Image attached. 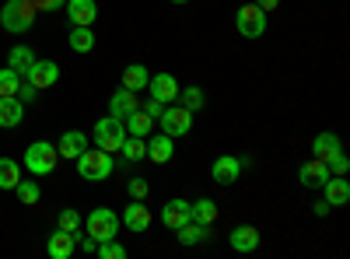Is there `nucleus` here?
I'll list each match as a JSON object with an SVG mask.
<instances>
[{
    "mask_svg": "<svg viewBox=\"0 0 350 259\" xmlns=\"http://www.w3.org/2000/svg\"><path fill=\"white\" fill-rule=\"evenodd\" d=\"M36 18H39V11H36L32 0H8V4L0 8V25H4L11 36L28 32V28L36 25Z\"/></svg>",
    "mask_w": 350,
    "mask_h": 259,
    "instance_id": "1",
    "label": "nucleus"
},
{
    "mask_svg": "<svg viewBox=\"0 0 350 259\" xmlns=\"http://www.w3.org/2000/svg\"><path fill=\"white\" fill-rule=\"evenodd\" d=\"M74 161H77L81 179H88V182H102V179H109V176H112V168H116L112 154L102 151V148H95V151H88V148H84Z\"/></svg>",
    "mask_w": 350,
    "mask_h": 259,
    "instance_id": "2",
    "label": "nucleus"
},
{
    "mask_svg": "<svg viewBox=\"0 0 350 259\" xmlns=\"http://www.w3.org/2000/svg\"><path fill=\"white\" fill-rule=\"evenodd\" d=\"M56 161H60V154H56V144H49V140L28 144V151H25V168L32 172V176H53V172H56Z\"/></svg>",
    "mask_w": 350,
    "mask_h": 259,
    "instance_id": "3",
    "label": "nucleus"
},
{
    "mask_svg": "<svg viewBox=\"0 0 350 259\" xmlns=\"http://www.w3.org/2000/svg\"><path fill=\"white\" fill-rule=\"evenodd\" d=\"M84 228H88V235H92L95 242H109L120 235V217H116L109 207H95L92 214L84 217Z\"/></svg>",
    "mask_w": 350,
    "mask_h": 259,
    "instance_id": "4",
    "label": "nucleus"
},
{
    "mask_svg": "<svg viewBox=\"0 0 350 259\" xmlns=\"http://www.w3.org/2000/svg\"><path fill=\"white\" fill-rule=\"evenodd\" d=\"M92 137H95V144L102 151H120L123 148V140H126V126H123V120H116V116H105V120H98L95 123V130H92Z\"/></svg>",
    "mask_w": 350,
    "mask_h": 259,
    "instance_id": "5",
    "label": "nucleus"
},
{
    "mask_svg": "<svg viewBox=\"0 0 350 259\" xmlns=\"http://www.w3.org/2000/svg\"><path fill=\"white\" fill-rule=\"evenodd\" d=\"M235 28H239L242 39H259L267 32V11H259L256 4H242L235 11Z\"/></svg>",
    "mask_w": 350,
    "mask_h": 259,
    "instance_id": "6",
    "label": "nucleus"
},
{
    "mask_svg": "<svg viewBox=\"0 0 350 259\" xmlns=\"http://www.w3.org/2000/svg\"><path fill=\"white\" fill-rule=\"evenodd\" d=\"M158 123H161V133H168L172 140H175V137H186V133L193 130V112L183 109V105H165L161 116H158Z\"/></svg>",
    "mask_w": 350,
    "mask_h": 259,
    "instance_id": "7",
    "label": "nucleus"
},
{
    "mask_svg": "<svg viewBox=\"0 0 350 259\" xmlns=\"http://www.w3.org/2000/svg\"><path fill=\"white\" fill-rule=\"evenodd\" d=\"M245 165H249V158L242 161V158H235V154H221V158H214V165H211V176H214V182L231 186V182L242 179V168H245Z\"/></svg>",
    "mask_w": 350,
    "mask_h": 259,
    "instance_id": "8",
    "label": "nucleus"
},
{
    "mask_svg": "<svg viewBox=\"0 0 350 259\" xmlns=\"http://www.w3.org/2000/svg\"><path fill=\"white\" fill-rule=\"evenodd\" d=\"M259 242H262V235H259V228H252V224H239V228H231V235H228V245L235 252H242V256L256 252Z\"/></svg>",
    "mask_w": 350,
    "mask_h": 259,
    "instance_id": "9",
    "label": "nucleus"
},
{
    "mask_svg": "<svg viewBox=\"0 0 350 259\" xmlns=\"http://www.w3.org/2000/svg\"><path fill=\"white\" fill-rule=\"evenodd\" d=\"M25 77L32 81L39 92H46V88H53V84L60 81V64H53V60H36L32 67H28Z\"/></svg>",
    "mask_w": 350,
    "mask_h": 259,
    "instance_id": "10",
    "label": "nucleus"
},
{
    "mask_svg": "<svg viewBox=\"0 0 350 259\" xmlns=\"http://www.w3.org/2000/svg\"><path fill=\"white\" fill-rule=\"evenodd\" d=\"M326 179H329V168H326L323 158H308V161H301V168H298V182H301L305 189H319Z\"/></svg>",
    "mask_w": 350,
    "mask_h": 259,
    "instance_id": "11",
    "label": "nucleus"
},
{
    "mask_svg": "<svg viewBox=\"0 0 350 259\" xmlns=\"http://www.w3.org/2000/svg\"><path fill=\"white\" fill-rule=\"evenodd\" d=\"M148 92H151V98H158L161 105H168V102L179 98V81H175L172 74H151Z\"/></svg>",
    "mask_w": 350,
    "mask_h": 259,
    "instance_id": "12",
    "label": "nucleus"
},
{
    "mask_svg": "<svg viewBox=\"0 0 350 259\" xmlns=\"http://www.w3.org/2000/svg\"><path fill=\"white\" fill-rule=\"evenodd\" d=\"M137 109H140L137 92H130V88L112 92V98H109V116H116V120H126V116H133Z\"/></svg>",
    "mask_w": 350,
    "mask_h": 259,
    "instance_id": "13",
    "label": "nucleus"
},
{
    "mask_svg": "<svg viewBox=\"0 0 350 259\" xmlns=\"http://www.w3.org/2000/svg\"><path fill=\"white\" fill-rule=\"evenodd\" d=\"M189 221V200H183V196H172L168 204L161 207V224L168 228V232H175L179 224H186Z\"/></svg>",
    "mask_w": 350,
    "mask_h": 259,
    "instance_id": "14",
    "label": "nucleus"
},
{
    "mask_svg": "<svg viewBox=\"0 0 350 259\" xmlns=\"http://www.w3.org/2000/svg\"><path fill=\"white\" fill-rule=\"evenodd\" d=\"M120 224H126L130 232H148L151 228V210L144 207V200H130V207L123 210V217H120Z\"/></svg>",
    "mask_w": 350,
    "mask_h": 259,
    "instance_id": "15",
    "label": "nucleus"
},
{
    "mask_svg": "<svg viewBox=\"0 0 350 259\" xmlns=\"http://www.w3.org/2000/svg\"><path fill=\"white\" fill-rule=\"evenodd\" d=\"M46 252L53 256V259H70L74 252H77V235H70V232H56L46 238Z\"/></svg>",
    "mask_w": 350,
    "mask_h": 259,
    "instance_id": "16",
    "label": "nucleus"
},
{
    "mask_svg": "<svg viewBox=\"0 0 350 259\" xmlns=\"http://www.w3.org/2000/svg\"><path fill=\"white\" fill-rule=\"evenodd\" d=\"M319 189H323V200H326L329 207H347V200H350V182H347L343 176H329Z\"/></svg>",
    "mask_w": 350,
    "mask_h": 259,
    "instance_id": "17",
    "label": "nucleus"
},
{
    "mask_svg": "<svg viewBox=\"0 0 350 259\" xmlns=\"http://www.w3.org/2000/svg\"><path fill=\"white\" fill-rule=\"evenodd\" d=\"M67 18H70V25H95V18H98V4L95 0H67Z\"/></svg>",
    "mask_w": 350,
    "mask_h": 259,
    "instance_id": "18",
    "label": "nucleus"
},
{
    "mask_svg": "<svg viewBox=\"0 0 350 259\" xmlns=\"http://www.w3.org/2000/svg\"><path fill=\"white\" fill-rule=\"evenodd\" d=\"M148 158H151L154 165H168V161L175 158V144H172L168 133H158V137L148 140Z\"/></svg>",
    "mask_w": 350,
    "mask_h": 259,
    "instance_id": "19",
    "label": "nucleus"
},
{
    "mask_svg": "<svg viewBox=\"0 0 350 259\" xmlns=\"http://www.w3.org/2000/svg\"><path fill=\"white\" fill-rule=\"evenodd\" d=\"M336 151H343V140H340V133H333V130H323L315 140H312V154L315 158H333Z\"/></svg>",
    "mask_w": 350,
    "mask_h": 259,
    "instance_id": "20",
    "label": "nucleus"
},
{
    "mask_svg": "<svg viewBox=\"0 0 350 259\" xmlns=\"http://www.w3.org/2000/svg\"><path fill=\"white\" fill-rule=\"evenodd\" d=\"M88 148V137L81 133V130H67L64 137H60V144H56V154H60V158H77L81 151Z\"/></svg>",
    "mask_w": 350,
    "mask_h": 259,
    "instance_id": "21",
    "label": "nucleus"
},
{
    "mask_svg": "<svg viewBox=\"0 0 350 259\" xmlns=\"http://www.w3.org/2000/svg\"><path fill=\"white\" fill-rule=\"evenodd\" d=\"M25 120V102L21 98H0V126L11 130Z\"/></svg>",
    "mask_w": 350,
    "mask_h": 259,
    "instance_id": "22",
    "label": "nucleus"
},
{
    "mask_svg": "<svg viewBox=\"0 0 350 259\" xmlns=\"http://www.w3.org/2000/svg\"><path fill=\"white\" fill-rule=\"evenodd\" d=\"M189 221H200V224H214L217 221V204H214V200L211 196H200V200H193V204H189Z\"/></svg>",
    "mask_w": 350,
    "mask_h": 259,
    "instance_id": "23",
    "label": "nucleus"
},
{
    "mask_svg": "<svg viewBox=\"0 0 350 259\" xmlns=\"http://www.w3.org/2000/svg\"><path fill=\"white\" fill-rule=\"evenodd\" d=\"M175 235H179L183 245H200V242H207L211 228H207V224H200V221H186V224L175 228Z\"/></svg>",
    "mask_w": 350,
    "mask_h": 259,
    "instance_id": "24",
    "label": "nucleus"
},
{
    "mask_svg": "<svg viewBox=\"0 0 350 259\" xmlns=\"http://www.w3.org/2000/svg\"><path fill=\"white\" fill-rule=\"evenodd\" d=\"M67 42H70V49H74V53H92L98 39H95V32H92V25H74Z\"/></svg>",
    "mask_w": 350,
    "mask_h": 259,
    "instance_id": "25",
    "label": "nucleus"
},
{
    "mask_svg": "<svg viewBox=\"0 0 350 259\" xmlns=\"http://www.w3.org/2000/svg\"><path fill=\"white\" fill-rule=\"evenodd\" d=\"M123 126H126V133H130V137H151V130H154V120H151L144 109H137L133 116H126V120H123Z\"/></svg>",
    "mask_w": 350,
    "mask_h": 259,
    "instance_id": "26",
    "label": "nucleus"
},
{
    "mask_svg": "<svg viewBox=\"0 0 350 259\" xmlns=\"http://www.w3.org/2000/svg\"><path fill=\"white\" fill-rule=\"evenodd\" d=\"M32 64H36V53L28 49V46H14V49L8 53V67H11L14 74H21V77L28 74V67H32Z\"/></svg>",
    "mask_w": 350,
    "mask_h": 259,
    "instance_id": "27",
    "label": "nucleus"
},
{
    "mask_svg": "<svg viewBox=\"0 0 350 259\" xmlns=\"http://www.w3.org/2000/svg\"><path fill=\"white\" fill-rule=\"evenodd\" d=\"M148 81H151V74H148L144 64H130L123 70V88H130V92H144V88H148Z\"/></svg>",
    "mask_w": 350,
    "mask_h": 259,
    "instance_id": "28",
    "label": "nucleus"
},
{
    "mask_svg": "<svg viewBox=\"0 0 350 259\" xmlns=\"http://www.w3.org/2000/svg\"><path fill=\"white\" fill-rule=\"evenodd\" d=\"M179 105L189 109V112H196V109L207 105V95H203L200 84H186V88H179Z\"/></svg>",
    "mask_w": 350,
    "mask_h": 259,
    "instance_id": "29",
    "label": "nucleus"
},
{
    "mask_svg": "<svg viewBox=\"0 0 350 259\" xmlns=\"http://www.w3.org/2000/svg\"><path fill=\"white\" fill-rule=\"evenodd\" d=\"M21 182V165L14 158H0V189H14Z\"/></svg>",
    "mask_w": 350,
    "mask_h": 259,
    "instance_id": "30",
    "label": "nucleus"
},
{
    "mask_svg": "<svg viewBox=\"0 0 350 259\" xmlns=\"http://www.w3.org/2000/svg\"><path fill=\"white\" fill-rule=\"evenodd\" d=\"M56 228L60 232H70V235H81V228H84V217L74 210V207H64L60 214H56Z\"/></svg>",
    "mask_w": 350,
    "mask_h": 259,
    "instance_id": "31",
    "label": "nucleus"
},
{
    "mask_svg": "<svg viewBox=\"0 0 350 259\" xmlns=\"http://www.w3.org/2000/svg\"><path fill=\"white\" fill-rule=\"evenodd\" d=\"M123 158L126 161H144V158H148V144H144V137H130L126 133V140H123Z\"/></svg>",
    "mask_w": 350,
    "mask_h": 259,
    "instance_id": "32",
    "label": "nucleus"
},
{
    "mask_svg": "<svg viewBox=\"0 0 350 259\" xmlns=\"http://www.w3.org/2000/svg\"><path fill=\"white\" fill-rule=\"evenodd\" d=\"M14 193H18V200H21L25 207H36V204H39V196H42L39 182H32V179H21V182L14 186Z\"/></svg>",
    "mask_w": 350,
    "mask_h": 259,
    "instance_id": "33",
    "label": "nucleus"
},
{
    "mask_svg": "<svg viewBox=\"0 0 350 259\" xmlns=\"http://www.w3.org/2000/svg\"><path fill=\"white\" fill-rule=\"evenodd\" d=\"M18 84H21V74H14L11 67L0 70V98H14L18 95Z\"/></svg>",
    "mask_w": 350,
    "mask_h": 259,
    "instance_id": "34",
    "label": "nucleus"
},
{
    "mask_svg": "<svg viewBox=\"0 0 350 259\" xmlns=\"http://www.w3.org/2000/svg\"><path fill=\"white\" fill-rule=\"evenodd\" d=\"M98 259H126V245H120L116 238H109V242H98Z\"/></svg>",
    "mask_w": 350,
    "mask_h": 259,
    "instance_id": "35",
    "label": "nucleus"
},
{
    "mask_svg": "<svg viewBox=\"0 0 350 259\" xmlns=\"http://www.w3.org/2000/svg\"><path fill=\"white\" fill-rule=\"evenodd\" d=\"M326 168H329V176H347V172H350V158L343 151H336L333 158H326Z\"/></svg>",
    "mask_w": 350,
    "mask_h": 259,
    "instance_id": "36",
    "label": "nucleus"
},
{
    "mask_svg": "<svg viewBox=\"0 0 350 259\" xmlns=\"http://www.w3.org/2000/svg\"><path fill=\"white\" fill-rule=\"evenodd\" d=\"M126 193H130V200H148L151 186H148V179H130L126 182Z\"/></svg>",
    "mask_w": 350,
    "mask_h": 259,
    "instance_id": "37",
    "label": "nucleus"
},
{
    "mask_svg": "<svg viewBox=\"0 0 350 259\" xmlns=\"http://www.w3.org/2000/svg\"><path fill=\"white\" fill-rule=\"evenodd\" d=\"M36 95H39V88H36V84H32V81L25 77V81L18 84V95H14V98H21V102H32Z\"/></svg>",
    "mask_w": 350,
    "mask_h": 259,
    "instance_id": "38",
    "label": "nucleus"
},
{
    "mask_svg": "<svg viewBox=\"0 0 350 259\" xmlns=\"http://www.w3.org/2000/svg\"><path fill=\"white\" fill-rule=\"evenodd\" d=\"M140 109H144V112H148V116H151L154 123H158V116H161V109H165V105H161L158 98H148V102H144Z\"/></svg>",
    "mask_w": 350,
    "mask_h": 259,
    "instance_id": "39",
    "label": "nucleus"
},
{
    "mask_svg": "<svg viewBox=\"0 0 350 259\" xmlns=\"http://www.w3.org/2000/svg\"><path fill=\"white\" fill-rule=\"evenodd\" d=\"M32 4H36V11H60L67 0H32Z\"/></svg>",
    "mask_w": 350,
    "mask_h": 259,
    "instance_id": "40",
    "label": "nucleus"
},
{
    "mask_svg": "<svg viewBox=\"0 0 350 259\" xmlns=\"http://www.w3.org/2000/svg\"><path fill=\"white\" fill-rule=\"evenodd\" d=\"M312 210H315V217H326V214H329L333 207L326 204V200H319V204H312Z\"/></svg>",
    "mask_w": 350,
    "mask_h": 259,
    "instance_id": "41",
    "label": "nucleus"
},
{
    "mask_svg": "<svg viewBox=\"0 0 350 259\" xmlns=\"http://www.w3.org/2000/svg\"><path fill=\"white\" fill-rule=\"evenodd\" d=\"M95 249H98V242H95L92 235H84V238H81V252H95Z\"/></svg>",
    "mask_w": 350,
    "mask_h": 259,
    "instance_id": "42",
    "label": "nucleus"
},
{
    "mask_svg": "<svg viewBox=\"0 0 350 259\" xmlns=\"http://www.w3.org/2000/svg\"><path fill=\"white\" fill-rule=\"evenodd\" d=\"M277 4H280V0H256L259 11H277Z\"/></svg>",
    "mask_w": 350,
    "mask_h": 259,
    "instance_id": "43",
    "label": "nucleus"
},
{
    "mask_svg": "<svg viewBox=\"0 0 350 259\" xmlns=\"http://www.w3.org/2000/svg\"><path fill=\"white\" fill-rule=\"evenodd\" d=\"M172 4H189V0H172Z\"/></svg>",
    "mask_w": 350,
    "mask_h": 259,
    "instance_id": "44",
    "label": "nucleus"
}]
</instances>
